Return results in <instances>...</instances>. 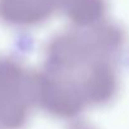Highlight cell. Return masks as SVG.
<instances>
[{
    "label": "cell",
    "instance_id": "1",
    "mask_svg": "<svg viewBox=\"0 0 129 129\" xmlns=\"http://www.w3.org/2000/svg\"><path fill=\"white\" fill-rule=\"evenodd\" d=\"M33 96L47 114L59 119H72L87 105L76 80L46 70L33 77Z\"/></svg>",
    "mask_w": 129,
    "mask_h": 129
},
{
    "label": "cell",
    "instance_id": "2",
    "mask_svg": "<svg viewBox=\"0 0 129 129\" xmlns=\"http://www.w3.org/2000/svg\"><path fill=\"white\" fill-rule=\"evenodd\" d=\"M79 81L87 105L108 104L118 92L119 81L113 61L95 59Z\"/></svg>",
    "mask_w": 129,
    "mask_h": 129
},
{
    "label": "cell",
    "instance_id": "3",
    "mask_svg": "<svg viewBox=\"0 0 129 129\" xmlns=\"http://www.w3.org/2000/svg\"><path fill=\"white\" fill-rule=\"evenodd\" d=\"M70 129H94V128H91L90 125L84 124V123H76V124H74Z\"/></svg>",
    "mask_w": 129,
    "mask_h": 129
}]
</instances>
